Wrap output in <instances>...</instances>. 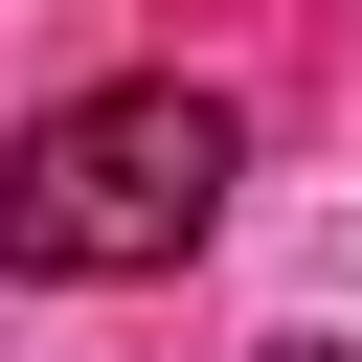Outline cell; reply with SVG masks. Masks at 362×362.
Returning <instances> with one entry per match:
<instances>
[{"label":"cell","mask_w":362,"mask_h":362,"mask_svg":"<svg viewBox=\"0 0 362 362\" xmlns=\"http://www.w3.org/2000/svg\"><path fill=\"white\" fill-rule=\"evenodd\" d=\"M226 181H249V113H226V90H181V68L68 90V113H23V158H0V272H23V294H136V272H181V249L226 226Z\"/></svg>","instance_id":"obj_1"},{"label":"cell","mask_w":362,"mask_h":362,"mask_svg":"<svg viewBox=\"0 0 362 362\" xmlns=\"http://www.w3.org/2000/svg\"><path fill=\"white\" fill-rule=\"evenodd\" d=\"M249 362H362V339H249Z\"/></svg>","instance_id":"obj_2"}]
</instances>
